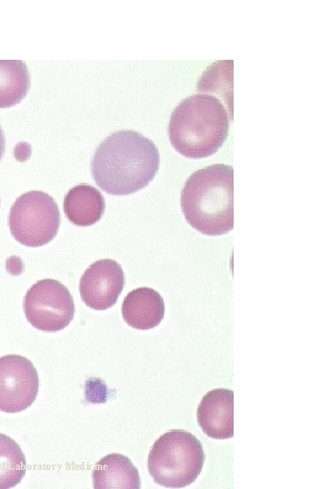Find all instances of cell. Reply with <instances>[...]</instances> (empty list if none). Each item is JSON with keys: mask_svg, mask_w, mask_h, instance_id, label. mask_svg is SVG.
Listing matches in <instances>:
<instances>
[{"mask_svg": "<svg viewBox=\"0 0 326 489\" xmlns=\"http://www.w3.org/2000/svg\"><path fill=\"white\" fill-rule=\"evenodd\" d=\"M233 115L217 97L193 94L171 113L168 137L173 148L189 158H203L216 153L227 138Z\"/></svg>", "mask_w": 326, "mask_h": 489, "instance_id": "obj_3", "label": "cell"}, {"mask_svg": "<svg viewBox=\"0 0 326 489\" xmlns=\"http://www.w3.org/2000/svg\"><path fill=\"white\" fill-rule=\"evenodd\" d=\"M159 168V152L152 140L130 129L111 133L96 149L91 172L96 184L110 195L123 196L147 187Z\"/></svg>", "mask_w": 326, "mask_h": 489, "instance_id": "obj_1", "label": "cell"}, {"mask_svg": "<svg viewBox=\"0 0 326 489\" xmlns=\"http://www.w3.org/2000/svg\"><path fill=\"white\" fill-rule=\"evenodd\" d=\"M39 390V377L26 358L8 354L0 357V410L17 413L29 408Z\"/></svg>", "mask_w": 326, "mask_h": 489, "instance_id": "obj_7", "label": "cell"}, {"mask_svg": "<svg viewBox=\"0 0 326 489\" xmlns=\"http://www.w3.org/2000/svg\"><path fill=\"white\" fill-rule=\"evenodd\" d=\"M125 322L137 330H149L164 318L165 304L161 295L152 288H137L127 294L121 306Z\"/></svg>", "mask_w": 326, "mask_h": 489, "instance_id": "obj_10", "label": "cell"}, {"mask_svg": "<svg viewBox=\"0 0 326 489\" xmlns=\"http://www.w3.org/2000/svg\"><path fill=\"white\" fill-rule=\"evenodd\" d=\"M197 422L203 432L214 439L234 436V392L216 388L207 392L197 408Z\"/></svg>", "mask_w": 326, "mask_h": 489, "instance_id": "obj_9", "label": "cell"}, {"mask_svg": "<svg viewBox=\"0 0 326 489\" xmlns=\"http://www.w3.org/2000/svg\"><path fill=\"white\" fill-rule=\"evenodd\" d=\"M125 284L121 266L112 259H101L91 264L80 280V294L90 308L103 311L113 306Z\"/></svg>", "mask_w": 326, "mask_h": 489, "instance_id": "obj_8", "label": "cell"}, {"mask_svg": "<svg viewBox=\"0 0 326 489\" xmlns=\"http://www.w3.org/2000/svg\"><path fill=\"white\" fill-rule=\"evenodd\" d=\"M204 462L200 441L187 431L174 429L164 433L153 444L148 457V470L158 484L182 488L197 478Z\"/></svg>", "mask_w": 326, "mask_h": 489, "instance_id": "obj_4", "label": "cell"}, {"mask_svg": "<svg viewBox=\"0 0 326 489\" xmlns=\"http://www.w3.org/2000/svg\"><path fill=\"white\" fill-rule=\"evenodd\" d=\"M66 217L79 226L97 223L105 211V200L94 187L80 184L71 188L63 200Z\"/></svg>", "mask_w": 326, "mask_h": 489, "instance_id": "obj_12", "label": "cell"}, {"mask_svg": "<svg viewBox=\"0 0 326 489\" xmlns=\"http://www.w3.org/2000/svg\"><path fill=\"white\" fill-rule=\"evenodd\" d=\"M180 205L187 223L206 235H221L234 227V169L214 164L186 180Z\"/></svg>", "mask_w": 326, "mask_h": 489, "instance_id": "obj_2", "label": "cell"}, {"mask_svg": "<svg viewBox=\"0 0 326 489\" xmlns=\"http://www.w3.org/2000/svg\"><path fill=\"white\" fill-rule=\"evenodd\" d=\"M5 134L0 126V160L5 153Z\"/></svg>", "mask_w": 326, "mask_h": 489, "instance_id": "obj_15", "label": "cell"}, {"mask_svg": "<svg viewBox=\"0 0 326 489\" xmlns=\"http://www.w3.org/2000/svg\"><path fill=\"white\" fill-rule=\"evenodd\" d=\"M26 471L25 456L18 444L0 433V489L18 484Z\"/></svg>", "mask_w": 326, "mask_h": 489, "instance_id": "obj_14", "label": "cell"}, {"mask_svg": "<svg viewBox=\"0 0 326 489\" xmlns=\"http://www.w3.org/2000/svg\"><path fill=\"white\" fill-rule=\"evenodd\" d=\"M60 212L54 199L33 190L16 198L9 213V228L20 244L38 247L51 242L60 226Z\"/></svg>", "mask_w": 326, "mask_h": 489, "instance_id": "obj_5", "label": "cell"}, {"mask_svg": "<svg viewBox=\"0 0 326 489\" xmlns=\"http://www.w3.org/2000/svg\"><path fill=\"white\" fill-rule=\"evenodd\" d=\"M30 87L26 64L21 60H0V108L19 103Z\"/></svg>", "mask_w": 326, "mask_h": 489, "instance_id": "obj_13", "label": "cell"}, {"mask_svg": "<svg viewBox=\"0 0 326 489\" xmlns=\"http://www.w3.org/2000/svg\"><path fill=\"white\" fill-rule=\"evenodd\" d=\"M92 483L96 489H138L140 487V477L129 457L114 453L96 463Z\"/></svg>", "mask_w": 326, "mask_h": 489, "instance_id": "obj_11", "label": "cell"}, {"mask_svg": "<svg viewBox=\"0 0 326 489\" xmlns=\"http://www.w3.org/2000/svg\"><path fill=\"white\" fill-rule=\"evenodd\" d=\"M24 311L33 327L42 331L56 332L72 321L75 306L68 288L59 281L43 279L26 292Z\"/></svg>", "mask_w": 326, "mask_h": 489, "instance_id": "obj_6", "label": "cell"}]
</instances>
